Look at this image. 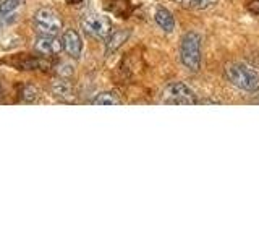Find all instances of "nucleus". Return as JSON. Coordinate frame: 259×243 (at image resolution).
<instances>
[{"label":"nucleus","mask_w":259,"mask_h":243,"mask_svg":"<svg viewBox=\"0 0 259 243\" xmlns=\"http://www.w3.org/2000/svg\"><path fill=\"white\" fill-rule=\"evenodd\" d=\"M225 75L233 86L243 91L254 93L259 89V73L243 63H230L225 68Z\"/></svg>","instance_id":"nucleus-1"},{"label":"nucleus","mask_w":259,"mask_h":243,"mask_svg":"<svg viewBox=\"0 0 259 243\" xmlns=\"http://www.w3.org/2000/svg\"><path fill=\"white\" fill-rule=\"evenodd\" d=\"M182 62L185 67L196 71L201 67V36L194 31H188L182 39Z\"/></svg>","instance_id":"nucleus-2"},{"label":"nucleus","mask_w":259,"mask_h":243,"mask_svg":"<svg viewBox=\"0 0 259 243\" xmlns=\"http://www.w3.org/2000/svg\"><path fill=\"white\" fill-rule=\"evenodd\" d=\"M32 23H34L36 31L42 36H57L63 28V23H62V18L59 16V13L47 7L39 8V10L34 13Z\"/></svg>","instance_id":"nucleus-3"},{"label":"nucleus","mask_w":259,"mask_h":243,"mask_svg":"<svg viewBox=\"0 0 259 243\" xmlns=\"http://www.w3.org/2000/svg\"><path fill=\"white\" fill-rule=\"evenodd\" d=\"M81 28L84 29L88 36L105 40L112 32V23L107 16L99 13H86L81 18Z\"/></svg>","instance_id":"nucleus-4"},{"label":"nucleus","mask_w":259,"mask_h":243,"mask_svg":"<svg viewBox=\"0 0 259 243\" xmlns=\"http://www.w3.org/2000/svg\"><path fill=\"white\" fill-rule=\"evenodd\" d=\"M196 97L193 91L183 83H174L165 91V104H196Z\"/></svg>","instance_id":"nucleus-5"},{"label":"nucleus","mask_w":259,"mask_h":243,"mask_svg":"<svg viewBox=\"0 0 259 243\" xmlns=\"http://www.w3.org/2000/svg\"><path fill=\"white\" fill-rule=\"evenodd\" d=\"M34 49L44 57H54V55L62 52L63 43H60V40L57 39V36H42V34H40L36 39Z\"/></svg>","instance_id":"nucleus-6"},{"label":"nucleus","mask_w":259,"mask_h":243,"mask_svg":"<svg viewBox=\"0 0 259 243\" xmlns=\"http://www.w3.org/2000/svg\"><path fill=\"white\" fill-rule=\"evenodd\" d=\"M63 49L67 51L68 55H71L73 59H78L83 51V43H81V37L75 29H67L63 34Z\"/></svg>","instance_id":"nucleus-7"},{"label":"nucleus","mask_w":259,"mask_h":243,"mask_svg":"<svg viewBox=\"0 0 259 243\" xmlns=\"http://www.w3.org/2000/svg\"><path fill=\"white\" fill-rule=\"evenodd\" d=\"M52 91H54V96H57L60 101H65V102H71L73 97H75V93H73V86H71L70 81H67V79L55 81L54 86H52Z\"/></svg>","instance_id":"nucleus-8"},{"label":"nucleus","mask_w":259,"mask_h":243,"mask_svg":"<svg viewBox=\"0 0 259 243\" xmlns=\"http://www.w3.org/2000/svg\"><path fill=\"white\" fill-rule=\"evenodd\" d=\"M128 37H130V31L128 29H118L115 32H110V36L105 39V40H107V54L115 52L121 44L126 43Z\"/></svg>","instance_id":"nucleus-9"},{"label":"nucleus","mask_w":259,"mask_h":243,"mask_svg":"<svg viewBox=\"0 0 259 243\" xmlns=\"http://www.w3.org/2000/svg\"><path fill=\"white\" fill-rule=\"evenodd\" d=\"M154 18H156L157 24L165 32H172L174 31V28H175L174 16H172V13H170L168 10H165V8H157L156 16H154Z\"/></svg>","instance_id":"nucleus-10"},{"label":"nucleus","mask_w":259,"mask_h":243,"mask_svg":"<svg viewBox=\"0 0 259 243\" xmlns=\"http://www.w3.org/2000/svg\"><path fill=\"white\" fill-rule=\"evenodd\" d=\"M175 2L188 10H204V8L215 5L219 0H175Z\"/></svg>","instance_id":"nucleus-11"},{"label":"nucleus","mask_w":259,"mask_h":243,"mask_svg":"<svg viewBox=\"0 0 259 243\" xmlns=\"http://www.w3.org/2000/svg\"><path fill=\"white\" fill-rule=\"evenodd\" d=\"M93 104H96V105H118L120 99L113 93H102L96 97Z\"/></svg>","instance_id":"nucleus-12"},{"label":"nucleus","mask_w":259,"mask_h":243,"mask_svg":"<svg viewBox=\"0 0 259 243\" xmlns=\"http://www.w3.org/2000/svg\"><path fill=\"white\" fill-rule=\"evenodd\" d=\"M20 97L26 102H32L37 97V89L31 85H23L20 89Z\"/></svg>","instance_id":"nucleus-13"},{"label":"nucleus","mask_w":259,"mask_h":243,"mask_svg":"<svg viewBox=\"0 0 259 243\" xmlns=\"http://www.w3.org/2000/svg\"><path fill=\"white\" fill-rule=\"evenodd\" d=\"M20 4H21V0H4V2L0 4V15H5V13L13 12Z\"/></svg>","instance_id":"nucleus-14"},{"label":"nucleus","mask_w":259,"mask_h":243,"mask_svg":"<svg viewBox=\"0 0 259 243\" xmlns=\"http://www.w3.org/2000/svg\"><path fill=\"white\" fill-rule=\"evenodd\" d=\"M57 73H59L60 76H70L71 73H73V67L68 63H60V65H57Z\"/></svg>","instance_id":"nucleus-15"},{"label":"nucleus","mask_w":259,"mask_h":243,"mask_svg":"<svg viewBox=\"0 0 259 243\" xmlns=\"http://www.w3.org/2000/svg\"><path fill=\"white\" fill-rule=\"evenodd\" d=\"M246 8L251 12L259 16V0H248L246 2Z\"/></svg>","instance_id":"nucleus-16"},{"label":"nucleus","mask_w":259,"mask_h":243,"mask_svg":"<svg viewBox=\"0 0 259 243\" xmlns=\"http://www.w3.org/2000/svg\"><path fill=\"white\" fill-rule=\"evenodd\" d=\"M65 2H68V4H71V5H76V4L81 2V0H65Z\"/></svg>","instance_id":"nucleus-17"},{"label":"nucleus","mask_w":259,"mask_h":243,"mask_svg":"<svg viewBox=\"0 0 259 243\" xmlns=\"http://www.w3.org/2000/svg\"><path fill=\"white\" fill-rule=\"evenodd\" d=\"M0 97H2V86H0Z\"/></svg>","instance_id":"nucleus-18"}]
</instances>
